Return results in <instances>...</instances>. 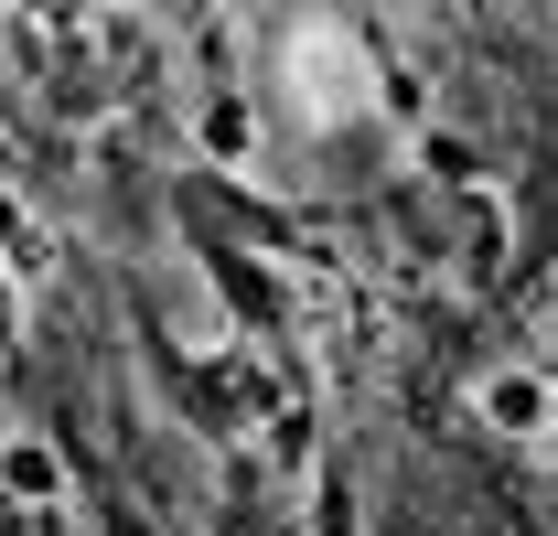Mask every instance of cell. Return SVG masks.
<instances>
[{
    "label": "cell",
    "instance_id": "cell-3",
    "mask_svg": "<svg viewBox=\"0 0 558 536\" xmlns=\"http://www.w3.org/2000/svg\"><path fill=\"white\" fill-rule=\"evenodd\" d=\"M194 139H205V150H226V161H247V108H236V97H205Z\"/></svg>",
    "mask_w": 558,
    "mask_h": 536
},
{
    "label": "cell",
    "instance_id": "cell-2",
    "mask_svg": "<svg viewBox=\"0 0 558 536\" xmlns=\"http://www.w3.org/2000/svg\"><path fill=\"white\" fill-rule=\"evenodd\" d=\"M0 472H11V494H44V504L65 494V472H54V451H44V440H11V451H0Z\"/></svg>",
    "mask_w": 558,
    "mask_h": 536
},
{
    "label": "cell",
    "instance_id": "cell-1",
    "mask_svg": "<svg viewBox=\"0 0 558 536\" xmlns=\"http://www.w3.org/2000/svg\"><path fill=\"white\" fill-rule=\"evenodd\" d=\"M473 418L505 429V440H537V429H558V387L537 365H494L484 387H473Z\"/></svg>",
    "mask_w": 558,
    "mask_h": 536
}]
</instances>
